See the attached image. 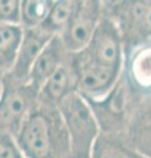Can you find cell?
I'll return each instance as SVG.
<instances>
[{"label": "cell", "instance_id": "cell-9", "mask_svg": "<svg viewBox=\"0 0 151 158\" xmlns=\"http://www.w3.org/2000/svg\"><path fill=\"white\" fill-rule=\"evenodd\" d=\"M75 91V82L71 67L63 63L45 82L40 91V99L57 106L62 99Z\"/></svg>", "mask_w": 151, "mask_h": 158}, {"label": "cell", "instance_id": "cell-4", "mask_svg": "<svg viewBox=\"0 0 151 158\" xmlns=\"http://www.w3.org/2000/svg\"><path fill=\"white\" fill-rule=\"evenodd\" d=\"M70 67L74 75L75 91L87 100L104 96L113 90L121 71L99 65L87 58L81 52L74 54Z\"/></svg>", "mask_w": 151, "mask_h": 158}, {"label": "cell", "instance_id": "cell-2", "mask_svg": "<svg viewBox=\"0 0 151 158\" xmlns=\"http://www.w3.org/2000/svg\"><path fill=\"white\" fill-rule=\"evenodd\" d=\"M70 145L71 158H91L99 137V124L89 103L79 92L72 91L57 104Z\"/></svg>", "mask_w": 151, "mask_h": 158}, {"label": "cell", "instance_id": "cell-3", "mask_svg": "<svg viewBox=\"0 0 151 158\" xmlns=\"http://www.w3.org/2000/svg\"><path fill=\"white\" fill-rule=\"evenodd\" d=\"M40 94L7 74L0 87V137L13 138L37 104Z\"/></svg>", "mask_w": 151, "mask_h": 158}, {"label": "cell", "instance_id": "cell-6", "mask_svg": "<svg viewBox=\"0 0 151 158\" xmlns=\"http://www.w3.org/2000/svg\"><path fill=\"white\" fill-rule=\"evenodd\" d=\"M101 16L103 13L99 2H77L76 11L71 21L59 34L66 50L75 54L88 45Z\"/></svg>", "mask_w": 151, "mask_h": 158}, {"label": "cell", "instance_id": "cell-8", "mask_svg": "<svg viewBox=\"0 0 151 158\" xmlns=\"http://www.w3.org/2000/svg\"><path fill=\"white\" fill-rule=\"evenodd\" d=\"M65 52H67L62 44L59 36H54L47 45L42 49L40 56L30 67L26 83L33 90L40 94L42 86L50 78L59 66L65 63Z\"/></svg>", "mask_w": 151, "mask_h": 158}, {"label": "cell", "instance_id": "cell-10", "mask_svg": "<svg viewBox=\"0 0 151 158\" xmlns=\"http://www.w3.org/2000/svg\"><path fill=\"white\" fill-rule=\"evenodd\" d=\"M122 4L120 16L126 27L141 37L151 38V2H126Z\"/></svg>", "mask_w": 151, "mask_h": 158}, {"label": "cell", "instance_id": "cell-16", "mask_svg": "<svg viewBox=\"0 0 151 158\" xmlns=\"http://www.w3.org/2000/svg\"><path fill=\"white\" fill-rule=\"evenodd\" d=\"M0 25H20L18 0H0Z\"/></svg>", "mask_w": 151, "mask_h": 158}, {"label": "cell", "instance_id": "cell-13", "mask_svg": "<svg viewBox=\"0 0 151 158\" xmlns=\"http://www.w3.org/2000/svg\"><path fill=\"white\" fill-rule=\"evenodd\" d=\"M76 7L77 2H72V0L53 2V6L41 28H43L46 32L51 33L53 36H59L71 21V19L76 11Z\"/></svg>", "mask_w": 151, "mask_h": 158}, {"label": "cell", "instance_id": "cell-14", "mask_svg": "<svg viewBox=\"0 0 151 158\" xmlns=\"http://www.w3.org/2000/svg\"><path fill=\"white\" fill-rule=\"evenodd\" d=\"M53 6L50 0H22L20 2V25L22 29L40 28Z\"/></svg>", "mask_w": 151, "mask_h": 158}, {"label": "cell", "instance_id": "cell-5", "mask_svg": "<svg viewBox=\"0 0 151 158\" xmlns=\"http://www.w3.org/2000/svg\"><path fill=\"white\" fill-rule=\"evenodd\" d=\"M99 65L121 70L124 61V42L121 31L110 16H101L88 45L80 50Z\"/></svg>", "mask_w": 151, "mask_h": 158}, {"label": "cell", "instance_id": "cell-15", "mask_svg": "<svg viewBox=\"0 0 151 158\" xmlns=\"http://www.w3.org/2000/svg\"><path fill=\"white\" fill-rule=\"evenodd\" d=\"M131 79L143 88L151 87V46L141 48L134 53L130 65Z\"/></svg>", "mask_w": 151, "mask_h": 158}, {"label": "cell", "instance_id": "cell-1", "mask_svg": "<svg viewBox=\"0 0 151 158\" xmlns=\"http://www.w3.org/2000/svg\"><path fill=\"white\" fill-rule=\"evenodd\" d=\"M14 142L24 158H71L69 138L58 108L45 100L37 103L28 115Z\"/></svg>", "mask_w": 151, "mask_h": 158}, {"label": "cell", "instance_id": "cell-18", "mask_svg": "<svg viewBox=\"0 0 151 158\" xmlns=\"http://www.w3.org/2000/svg\"><path fill=\"white\" fill-rule=\"evenodd\" d=\"M0 158H24L13 138L0 137Z\"/></svg>", "mask_w": 151, "mask_h": 158}, {"label": "cell", "instance_id": "cell-7", "mask_svg": "<svg viewBox=\"0 0 151 158\" xmlns=\"http://www.w3.org/2000/svg\"><path fill=\"white\" fill-rule=\"evenodd\" d=\"M53 37L54 36L51 33L46 32L41 27L22 29V38L16 54V59L11 71L7 73L8 75L17 82L26 83L32 65Z\"/></svg>", "mask_w": 151, "mask_h": 158}, {"label": "cell", "instance_id": "cell-11", "mask_svg": "<svg viewBox=\"0 0 151 158\" xmlns=\"http://www.w3.org/2000/svg\"><path fill=\"white\" fill-rule=\"evenodd\" d=\"M91 158H146L133 146L126 145L113 136L99 135L91 152Z\"/></svg>", "mask_w": 151, "mask_h": 158}, {"label": "cell", "instance_id": "cell-17", "mask_svg": "<svg viewBox=\"0 0 151 158\" xmlns=\"http://www.w3.org/2000/svg\"><path fill=\"white\" fill-rule=\"evenodd\" d=\"M131 146L146 158H151V123L139 127L133 133Z\"/></svg>", "mask_w": 151, "mask_h": 158}, {"label": "cell", "instance_id": "cell-12", "mask_svg": "<svg viewBox=\"0 0 151 158\" xmlns=\"http://www.w3.org/2000/svg\"><path fill=\"white\" fill-rule=\"evenodd\" d=\"M21 38V25H0V70L11 71Z\"/></svg>", "mask_w": 151, "mask_h": 158}]
</instances>
